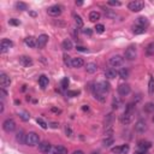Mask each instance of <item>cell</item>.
<instances>
[{"label":"cell","mask_w":154,"mask_h":154,"mask_svg":"<svg viewBox=\"0 0 154 154\" xmlns=\"http://www.w3.org/2000/svg\"><path fill=\"white\" fill-rule=\"evenodd\" d=\"M110 83L106 82V81H101L99 83H96L95 84V87H94V92L95 93H101V94H106L110 92Z\"/></svg>","instance_id":"cell-1"},{"label":"cell","mask_w":154,"mask_h":154,"mask_svg":"<svg viewBox=\"0 0 154 154\" xmlns=\"http://www.w3.org/2000/svg\"><path fill=\"white\" fill-rule=\"evenodd\" d=\"M40 142V137L36 133H29L27 134V137H25V145L27 146H30V147H34L39 145Z\"/></svg>","instance_id":"cell-2"},{"label":"cell","mask_w":154,"mask_h":154,"mask_svg":"<svg viewBox=\"0 0 154 154\" xmlns=\"http://www.w3.org/2000/svg\"><path fill=\"white\" fill-rule=\"evenodd\" d=\"M125 59L128 60H134L136 57H137V51H136L135 46H129L127 49H125V53H124Z\"/></svg>","instance_id":"cell-3"},{"label":"cell","mask_w":154,"mask_h":154,"mask_svg":"<svg viewBox=\"0 0 154 154\" xmlns=\"http://www.w3.org/2000/svg\"><path fill=\"white\" fill-rule=\"evenodd\" d=\"M3 129L6 131V133H12V131L16 130V122L11 118L6 119V121L3 123Z\"/></svg>","instance_id":"cell-4"},{"label":"cell","mask_w":154,"mask_h":154,"mask_svg":"<svg viewBox=\"0 0 154 154\" xmlns=\"http://www.w3.org/2000/svg\"><path fill=\"white\" fill-rule=\"evenodd\" d=\"M128 7L130 11H133V12H139V11L143 10L145 3L143 1H131V3H129Z\"/></svg>","instance_id":"cell-5"},{"label":"cell","mask_w":154,"mask_h":154,"mask_svg":"<svg viewBox=\"0 0 154 154\" xmlns=\"http://www.w3.org/2000/svg\"><path fill=\"white\" fill-rule=\"evenodd\" d=\"M108 63H110V65L113 66V67H118V66H121L123 65V63H124V58L122 55H113L110 58V60H108Z\"/></svg>","instance_id":"cell-6"},{"label":"cell","mask_w":154,"mask_h":154,"mask_svg":"<svg viewBox=\"0 0 154 154\" xmlns=\"http://www.w3.org/2000/svg\"><path fill=\"white\" fill-rule=\"evenodd\" d=\"M12 46H13V42L11 41V40H9V39H3L1 42H0V49H1L3 53L7 52Z\"/></svg>","instance_id":"cell-7"},{"label":"cell","mask_w":154,"mask_h":154,"mask_svg":"<svg viewBox=\"0 0 154 154\" xmlns=\"http://www.w3.org/2000/svg\"><path fill=\"white\" fill-rule=\"evenodd\" d=\"M47 13L49 16H53V17H58L60 16L61 13V6H59V5H54V6H51L47 9Z\"/></svg>","instance_id":"cell-8"},{"label":"cell","mask_w":154,"mask_h":154,"mask_svg":"<svg viewBox=\"0 0 154 154\" xmlns=\"http://www.w3.org/2000/svg\"><path fill=\"white\" fill-rule=\"evenodd\" d=\"M10 84H11L10 77L6 75V73H1V75H0V87H1L3 89H5V88L10 87Z\"/></svg>","instance_id":"cell-9"},{"label":"cell","mask_w":154,"mask_h":154,"mask_svg":"<svg viewBox=\"0 0 154 154\" xmlns=\"http://www.w3.org/2000/svg\"><path fill=\"white\" fill-rule=\"evenodd\" d=\"M52 147L53 146H51L48 142L43 141V142H41V143H39V151L41 153H45V154H49L51 151H52Z\"/></svg>","instance_id":"cell-10"},{"label":"cell","mask_w":154,"mask_h":154,"mask_svg":"<svg viewBox=\"0 0 154 154\" xmlns=\"http://www.w3.org/2000/svg\"><path fill=\"white\" fill-rule=\"evenodd\" d=\"M18 60H19V64L24 67H29L33 65V60L30 57H28V55H21Z\"/></svg>","instance_id":"cell-11"},{"label":"cell","mask_w":154,"mask_h":154,"mask_svg":"<svg viewBox=\"0 0 154 154\" xmlns=\"http://www.w3.org/2000/svg\"><path fill=\"white\" fill-rule=\"evenodd\" d=\"M130 85L129 84H121L118 87V94L121 95V96H127V95H129L130 94Z\"/></svg>","instance_id":"cell-12"},{"label":"cell","mask_w":154,"mask_h":154,"mask_svg":"<svg viewBox=\"0 0 154 154\" xmlns=\"http://www.w3.org/2000/svg\"><path fill=\"white\" fill-rule=\"evenodd\" d=\"M135 130L137 131V133L142 134V133H145V131L147 130V124L145 121H142V119H140V121H137L135 123Z\"/></svg>","instance_id":"cell-13"},{"label":"cell","mask_w":154,"mask_h":154,"mask_svg":"<svg viewBox=\"0 0 154 154\" xmlns=\"http://www.w3.org/2000/svg\"><path fill=\"white\" fill-rule=\"evenodd\" d=\"M47 42H48V35H46V34H41L37 37V47L39 48H43L47 45Z\"/></svg>","instance_id":"cell-14"},{"label":"cell","mask_w":154,"mask_h":154,"mask_svg":"<svg viewBox=\"0 0 154 154\" xmlns=\"http://www.w3.org/2000/svg\"><path fill=\"white\" fill-rule=\"evenodd\" d=\"M49 154H67V149L64 146H53Z\"/></svg>","instance_id":"cell-15"},{"label":"cell","mask_w":154,"mask_h":154,"mask_svg":"<svg viewBox=\"0 0 154 154\" xmlns=\"http://www.w3.org/2000/svg\"><path fill=\"white\" fill-rule=\"evenodd\" d=\"M24 42L28 47H30V48H35L37 46V39H35L34 36H28L25 40H24Z\"/></svg>","instance_id":"cell-16"},{"label":"cell","mask_w":154,"mask_h":154,"mask_svg":"<svg viewBox=\"0 0 154 154\" xmlns=\"http://www.w3.org/2000/svg\"><path fill=\"white\" fill-rule=\"evenodd\" d=\"M131 119H133V115H129V113H123V115L119 117V121H121V123L123 124V125H128V124H130V122H131Z\"/></svg>","instance_id":"cell-17"},{"label":"cell","mask_w":154,"mask_h":154,"mask_svg":"<svg viewBox=\"0 0 154 154\" xmlns=\"http://www.w3.org/2000/svg\"><path fill=\"white\" fill-rule=\"evenodd\" d=\"M118 75V72L116 71V69H112V67H110V69H107L105 71V76L107 79H113V78H116Z\"/></svg>","instance_id":"cell-18"},{"label":"cell","mask_w":154,"mask_h":154,"mask_svg":"<svg viewBox=\"0 0 154 154\" xmlns=\"http://www.w3.org/2000/svg\"><path fill=\"white\" fill-rule=\"evenodd\" d=\"M49 83V79L47 76H45V75H41L39 77V84H40V87L41 88H46L47 85Z\"/></svg>","instance_id":"cell-19"},{"label":"cell","mask_w":154,"mask_h":154,"mask_svg":"<svg viewBox=\"0 0 154 154\" xmlns=\"http://www.w3.org/2000/svg\"><path fill=\"white\" fill-rule=\"evenodd\" d=\"M85 71L88 73H95L98 71V65H96L95 63H88L87 67H85Z\"/></svg>","instance_id":"cell-20"},{"label":"cell","mask_w":154,"mask_h":154,"mask_svg":"<svg viewBox=\"0 0 154 154\" xmlns=\"http://www.w3.org/2000/svg\"><path fill=\"white\" fill-rule=\"evenodd\" d=\"M61 46H63V49H65V51H70V49H72V48H73L72 41H71L70 39H65L64 41H63Z\"/></svg>","instance_id":"cell-21"},{"label":"cell","mask_w":154,"mask_h":154,"mask_svg":"<svg viewBox=\"0 0 154 154\" xmlns=\"http://www.w3.org/2000/svg\"><path fill=\"white\" fill-rule=\"evenodd\" d=\"M84 65V60L82 58H72V67H82Z\"/></svg>","instance_id":"cell-22"},{"label":"cell","mask_w":154,"mask_h":154,"mask_svg":"<svg viewBox=\"0 0 154 154\" xmlns=\"http://www.w3.org/2000/svg\"><path fill=\"white\" fill-rule=\"evenodd\" d=\"M100 12H98V11H92V12L89 13V21L90 22H96V21H99L100 19Z\"/></svg>","instance_id":"cell-23"},{"label":"cell","mask_w":154,"mask_h":154,"mask_svg":"<svg viewBox=\"0 0 154 154\" xmlns=\"http://www.w3.org/2000/svg\"><path fill=\"white\" fill-rule=\"evenodd\" d=\"M25 137H27V135H24L23 131H18L16 135V140L22 145H25Z\"/></svg>","instance_id":"cell-24"},{"label":"cell","mask_w":154,"mask_h":154,"mask_svg":"<svg viewBox=\"0 0 154 154\" xmlns=\"http://www.w3.org/2000/svg\"><path fill=\"white\" fill-rule=\"evenodd\" d=\"M146 31L145 27H141V25H133V33L136 34V35H140V34H143Z\"/></svg>","instance_id":"cell-25"},{"label":"cell","mask_w":154,"mask_h":154,"mask_svg":"<svg viewBox=\"0 0 154 154\" xmlns=\"http://www.w3.org/2000/svg\"><path fill=\"white\" fill-rule=\"evenodd\" d=\"M122 106V100L121 98H118V96H116L115 99H113L112 101V107H113V110H118L119 107Z\"/></svg>","instance_id":"cell-26"},{"label":"cell","mask_w":154,"mask_h":154,"mask_svg":"<svg viewBox=\"0 0 154 154\" xmlns=\"http://www.w3.org/2000/svg\"><path fill=\"white\" fill-rule=\"evenodd\" d=\"M135 111V104H133V102H129V104H127V106H125V113H129V115H133Z\"/></svg>","instance_id":"cell-27"},{"label":"cell","mask_w":154,"mask_h":154,"mask_svg":"<svg viewBox=\"0 0 154 154\" xmlns=\"http://www.w3.org/2000/svg\"><path fill=\"white\" fill-rule=\"evenodd\" d=\"M152 143L149 141H140L139 142V148L140 149H148V148H151Z\"/></svg>","instance_id":"cell-28"},{"label":"cell","mask_w":154,"mask_h":154,"mask_svg":"<svg viewBox=\"0 0 154 154\" xmlns=\"http://www.w3.org/2000/svg\"><path fill=\"white\" fill-rule=\"evenodd\" d=\"M118 75H119V77H121V78L127 79V78L129 77V70H128V69H125V67H123V69L119 70Z\"/></svg>","instance_id":"cell-29"},{"label":"cell","mask_w":154,"mask_h":154,"mask_svg":"<svg viewBox=\"0 0 154 154\" xmlns=\"http://www.w3.org/2000/svg\"><path fill=\"white\" fill-rule=\"evenodd\" d=\"M73 18H75L76 25H77L78 28H82V27H83V21H82V18H81V16H78V15H76V13H73Z\"/></svg>","instance_id":"cell-30"},{"label":"cell","mask_w":154,"mask_h":154,"mask_svg":"<svg viewBox=\"0 0 154 154\" xmlns=\"http://www.w3.org/2000/svg\"><path fill=\"white\" fill-rule=\"evenodd\" d=\"M148 93H149V95L154 94V78L153 77H151L149 83H148Z\"/></svg>","instance_id":"cell-31"},{"label":"cell","mask_w":154,"mask_h":154,"mask_svg":"<svg viewBox=\"0 0 154 154\" xmlns=\"http://www.w3.org/2000/svg\"><path fill=\"white\" fill-rule=\"evenodd\" d=\"M113 143H115V140H113V137H106V139H104V141H102V145H104L105 147H110Z\"/></svg>","instance_id":"cell-32"},{"label":"cell","mask_w":154,"mask_h":154,"mask_svg":"<svg viewBox=\"0 0 154 154\" xmlns=\"http://www.w3.org/2000/svg\"><path fill=\"white\" fill-rule=\"evenodd\" d=\"M94 98L98 100V101H100V102H105V101H106L105 94H101V93H95V92H94Z\"/></svg>","instance_id":"cell-33"},{"label":"cell","mask_w":154,"mask_h":154,"mask_svg":"<svg viewBox=\"0 0 154 154\" xmlns=\"http://www.w3.org/2000/svg\"><path fill=\"white\" fill-rule=\"evenodd\" d=\"M136 24L141 25V27H145V25L148 24V21H147L146 17H139V18H137V23H136Z\"/></svg>","instance_id":"cell-34"},{"label":"cell","mask_w":154,"mask_h":154,"mask_svg":"<svg viewBox=\"0 0 154 154\" xmlns=\"http://www.w3.org/2000/svg\"><path fill=\"white\" fill-rule=\"evenodd\" d=\"M63 59H64L65 65H67V66H72V59H71V57H70V55L64 54V55H63Z\"/></svg>","instance_id":"cell-35"},{"label":"cell","mask_w":154,"mask_h":154,"mask_svg":"<svg viewBox=\"0 0 154 154\" xmlns=\"http://www.w3.org/2000/svg\"><path fill=\"white\" fill-rule=\"evenodd\" d=\"M145 111L148 112V113L154 112V104L153 102H148V104L145 105Z\"/></svg>","instance_id":"cell-36"},{"label":"cell","mask_w":154,"mask_h":154,"mask_svg":"<svg viewBox=\"0 0 154 154\" xmlns=\"http://www.w3.org/2000/svg\"><path fill=\"white\" fill-rule=\"evenodd\" d=\"M27 4L25 3H22V1H19V3H16V9L18 10V11H24V10H27Z\"/></svg>","instance_id":"cell-37"},{"label":"cell","mask_w":154,"mask_h":154,"mask_svg":"<svg viewBox=\"0 0 154 154\" xmlns=\"http://www.w3.org/2000/svg\"><path fill=\"white\" fill-rule=\"evenodd\" d=\"M19 118L22 119V121L28 122L30 119V116H29V113L28 112H22V113H19Z\"/></svg>","instance_id":"cell-38"},{"label":"cell","mask_w":154,"mask_h":154,"mask_svg":"<svg viewBox=\"0 0 154 154\" xmlns=\"http://www.w3.org/2000/svg\"><path fill=\"white\" fill-rule=\"evenodd\" d=\"M66 95L69 96V98H75V96L79 95V90H67Z\"/></svg>","instance_id":"cell-39"},{"label":"cell","mask_w":154,"mask_h":154,"mask_svg":"<svg viewBox=\"0 0 154 154\" xmlns=\"http://www.w3.org/2000/svg\"><path fill=\"white\" fill-rule=\"evenodd\" d=\"M147 54L148 55H154V43H149L147 46Z\"/></svg>","instance_id":"cell-40"},{"label":"cell","mask_w":154,"mask_h":154,"mask_svg":"<svg viewBox=\"0 0 154 154\" xmlns=\"http://www.w3.org/2000/svg\"><path fill=\"white\" fill-rule=\"evenodd\" d=\"M36 122H37V124L40 125V127H41L42 129H47L48 128V125H47V123L43 121V119H41V118H37L36 119Z\"/></svg>","instance_id":"cell-41"},{"label":"cell","mask_w":154,"mask_h":154,"mask_svg":"<svg viewBox=\"0 0 154 154\" xmlns=\"http://www.w3.org/2000/svg\"><path fill=\"white\" fill-rule=\"evenodd\" d=\"M95 30H96V33L102 34V33L105 31V25L104 24H96L95 25Z\"/></svg>","instance_id":"cell-42"},{"label":"cell","mask_w":154,"mask_h":154,"mask_svg":"<svg viewBox=\"0 0 154 154\" xmlns=\"http://www.w3.org/2000/svg\"><path fill=\"white\" fill-rule=\"evenodd\" d=\"M67 87H69V78L65 77V78L61 79V88L63 89H66Z\"/></svg>","instance_id":"cell-43"},{"label":"cell","mask_w":154,"mask_h":154,"mask_svg":"<svg viewBox=\"0 0 154 154\" xmlns=\"http://www.w3.org/2000/svg\"><path fill=\"white\" fill-rule=\"evenodd\" d=\"M112 134H113V129H112L111 127L106 128V130H105V135H106V137H112Z\"/></svg>","instance_id":"cell-44"},{"label":"cell","mask_w":154,"mask_h":154,"mask_svg":"<svg viewBox=\"0 0 154 154\" xmlns=\"http://www.w3.org/2000/svg\"><path fill=\"white\" fill-rule=\"evenodd\" d=\"M112 153L115 154H122V146H117L112 148Z\"/></svg>","instance_id":"cell-45"},{"label":"cell","mask_w":154,"mask_h":154,"mask_svg":"<svg viewBox=\"0 0 154 154\" xmlns=\"http://www.w3.org/2000/svg\"><path fill=\"white\" fill-rule=\"evenodd\" d=\"M9 24H11V25H19V24H21V22H19V19L12 18V19H10V21H9Z\"/></svg>","instance_id":"cell-46"},{"label":"cell","mask_w":154,"mask_h":154,"mask_svg":"<svg viewBox=\"0 0 154 154\" xmlns=\"http://www.w3.org/2000/svg\"><path fill=\"white\" fill-rule=\"evenodd\" d=\"M107 4L110 5V6H121V3L115 1V0H110V1H107Z\"/></svg>","instance_id":"cell-47"},{"label":"cell","mask_w":154,"mask_h":154,"mask_svg":"<svg viewBox=\"0 0 154 154\" xmlns=\"http://www.w3.org/2000/svg\"><path fill=\"white\" fill-rule=\"evenodd\" d=\"M83 34H84V35H88V36H92L93 31H92L90 28H85V29H83Z\"/></svg>","instance_id":"cell-48"},{"label":"cell","mask_w":154,"mask_h":154,"mask_svg":"<svg viewBox=\"0 0 154 154\" xmlns=\"http://www.w3.org/2000/svg\"><path fill=\"white\" fill-rule=\"evenodd\" d=\"M129 149H130V148H129L128 145H123L122 146V154H127L129 152Z\"/></svg>","instance_id":"cell-49"},{"label":"cell","mask_w":154,"mask_h":154,"mask_svg":"<svg viewBox=\"0 0 154 154\" xmlns=\"http://www.w3.org/2000/svg\"><path fill=\"white\" fill-rule=\"evenodd\" d=\"M65 133H66L67 136H71V135H72V130H71V128H70V127H65Z\"/></svg>","instance_id":"cell-50"},{"label":"cell","mask_w":154,"mask_h":154,"mask_svg":"<svg viewBox=\"0 0 154 154\" xmlns=\"http://www.w3.org/2000/svg\"><path fill=\"white\" fill-rule=\"evenodd\" d=\"M49 125H51V128H53V129L59 128V124H58V123H55V122H52V123H51Z\"/></svg>","instance_id":"cell-51"},{"label":"cell","mask_w":154,"mask_h":154,"mask_svg":"<svg viewBox=\"0 0 154 154\" xmlns=\"http://www.w3.org/2000/svg\"><path fill=\"white\" fill-rule=\"evenodd\" d=\"M0 94H1V98H5V96H6L7 94H6V92H5V90L1 88V89H0Z\"/></svg>","instance_id":"cell-52"},{"label":"cell","mask_w":154,"mask_h":154,"mask_svg":"<svg viewBox=\"0 0 154 154\" xmlns=\"http://www.w3.org/2000/svg\"><path fill=\"white\" fill-rule=\"evenodd\" d=\"M51 111L54 112V113H60V110H59V108H55V107H52V108H51Z\"/></svg>","instance_id":"cell-53"},{"label":"cell","mask_w":154,"mask_h":154,"mask_svg":"<svg viewBox=\"0 0 154 154\" xmlns=\"http://www.w3.org/2000/svg\"><path fill=\"white\" fill-rule=\"evenodd\" d=\"M77 51H81V52H87V48H85V47H81V46H79V47H77Z\"/></svg>","instance_id":"cell-54"},{"label":"cell","mask_w":154,"mask_h":154,"mask_svg":"<svg viewBox=\"0 0 154 154\" xmlns=\"http://www.w3.org/2000/svg\"><path fill=\"white\" fill-rule=\"evenodd\" d=\"M0 112H4V104H3V102H0Z\"/></svg>","instance_id":"cell-55"},{"label":"cell","mask_w":154,"mask_h":154,"mask_svg":"<svg viewBox=\"0 0 154 154\" xmlns=\"http://www.w3.org/2000/svg\"><path fill=\"white\" fill-rule=\"evenodd\" d=\"M72 154H84L82 151H75V152H73Z\"/></svg>","instance_id":"cell-56"},{"label":"cell","mask_w":154,"mask_h":154,"mask_svg":"<svg viewBox=\"0 0 154 154\" xmlns=\"http://www.w3.org/2000/svg\"><path fill=\"white\" fill-rule=\"evenodd\" d=\"M29 15H30L31 17H36V12H33V11H30V12H29Z\"/></svg>","instance_id":"cell-57"},{"label":"cell","mask_w":154,"mask_h":154,"mask_svg":"<svg viewBox=\"0 0 154 154\" xmlns=\"http://www.w3.org/2000/svg\"><path fill=\"white\" fill-rule=\"evenodd\" d=\"M82 110H83V111H88V110H89V107H88V106H85V105H84V106L82 107Z\"/></svg>","instance_id":"cell-58"},{"label":"cell","mask_w":154,"mask_h":154,"mask_svg":"<svg viewBox=\"0 0 154 154\" xmlns=\"http://www.w3.org/2000/svg\"><path fill=\"white\" fill-rule=\"evenodd\" d=\"M76 5L77 6H81V5H83V1H76Z\"/></svg>","instance_id":"cell-59"},{"label":"cell","mask_w":154,"mask_h":154,"mask_svg":"<svg viewBox=\"0 0 154 154\" xmlns=\"http://www.w3.org/2000/svg\"><path fill=\"white\" fill-rule=\"evenodd\" d=\"M92 154H99V153H98V152H94V153H92Z\"/></svg>","instance_id":"cell-60"},{"label":"cell","mask_w":154,"mask_h":154,"mask_svg":"<svg viewBox=\"0 0 154 154\" xmlns=\"http://www.w3.org/2000/svg\"><path fill=\"white\" fill-rule=\"evenodd\" d=\"M153 123H154V117H153Z\"/></svg>","instance_id":"cell-61"}]
</instances>
